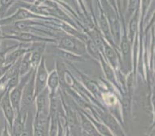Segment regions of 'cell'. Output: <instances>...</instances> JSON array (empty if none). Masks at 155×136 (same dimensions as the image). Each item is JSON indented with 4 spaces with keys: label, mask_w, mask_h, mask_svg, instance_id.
<instances>
[{
    "label": "cell",
    "mask_w": 155,
    "mask_h": 136,
    "mask_svg": "<svg viewBox=\"0 0 155 136\" xmlns=\"http://www.w3.org/2000/svg\"><path fill=\"white\" fill-rule=\"evenodd\" d=\"M1 26V25H0ZM2 32V39L13 40L22 43H56V39L55 38L47 36L39 35L35 32L29 31H20L14 29L12 25H2L1 26Z\"/></svg>",
    "instance_id": "cell-1"
},
{
    "label": "cell",
    "mask_w": 155,
    "mask_h": 136,
    "mask_svg": "<svg viewBox=\"0 0 155 136\" xmlns=\"http://www.w3.org/2000/svg\"><path fill=\"white\" fill-rule=\"evenodd\" d=\"M89 109L91 110V113H86V114L91 115L98 121H101L110 130L114 135L123 136L126 134V132L124 130L122 124L116 117H114L107 109L102 108L95 106L93 107L92 105L89 106Z\"/></svg>",
    "instance_id": "cell-2"
},
{
    "label": "cell",
    "mask_w": 155,
    "mask_h": 136,
    "mask_svg": "<svg viewBox=\"0 0 155 136\" xmlns=\"http://www.w3.org/2000/svg\"><path fill=\"white\" fill-rule=\"evenodd\" d=\"M119 52L120 56V70L125 74L133 70L132 44L129 40L127 32V25H122V34L119 42Z\"/></svg>",
    "instance_id": "cell-3"
},
{
    "label": "cell",
    "mask_w": 155,
    "mask_h": 136,
    "mask_svg": "<svg viewBox=\"0 0 155 136\" xmlns=\"http://www.w3.org/2000/svg\"><path fill=\"white\" fill-rule=\"evenodd\" d=\"M56 39V42L55 44L56 48L78 55H88L86 49L85 42L78 38L70 36L62 31Z\"/></svg>",
    "instance_id": "cell-4"
},
{
    "label": "cell",
    "mask_w": 155,
    "mask_h": 136,
    "mask_svg": "<svg viewBox=\"0 0 155 136\" xmlns=\"http://www.w3.org/2000/svg\"><path fill=\"white\" fill-rule=\"evenodd\" d=\"M34 70H31L29 73L21 76L18 84L9 90V98H10V101L12 107L15 109V113H18L19 111H20L21 100H22V91H23L24 87H25V85L27 83L28 80H29L32 71Z\"/></svg>",
    "instance_id": "cell-5"
},
{
    "label": "cell",
    "mask_w": 155,
    "mask_h": 136,
    "mask_svg": "<svg viewBox=\"0 0 155 136\" xmlns=\"http://www.w3.org/2000/svg\"><path fill=\"white\" fill-rule=\"evenodd\" d=\"M35 105H36V117H49L50 110V93L48 89L45 88L39 93L35 97Z\"/></svg>",
    "instance_id": "cell-6"
},
{
    "label": "cell",
    "mask_w": 155,
    "mask_h": 136,
    "mask_svg": "<svg viewBox=\"0 0 155 136\" xmlns=\"http://www.w3.org/2000/svg\"><path fill=\"white\" fill-rule=\"evenodd\" d=\"M35 72L36 69L32 71L29 80L24 87L21 100V110H26L35 101Z\"/></svg>",
    "instance_id": "cell-7"
},
{
    "label": "cell",
    "mask_w": 155,
    "mask_h": 136,
    "mask_svg": "<svg viewBox=\"0 0 155 136\" xmlns=\"http://www.w3.org/2000/svg\"><path fill=\"white\" fill-rule=\"evenodd\" d=\"M48 75H49V72L46 68V59L44 57H43L39 64L36 68V72H35V93H36V96L46 87Z\"/></svg>",
    "instance_id": "cell-8"
},
{
    "label": "cell",
    "mask_w": 155,
    "mask_h": 136,
    "mask_svg": "<svg viewBox=\"0 0 155 136\" xmlns=\"http://www.w3.org/2000/svg\"><path fill=\"white\" fill-rule=\"evenodd\" d=\"M0 108L2 109L3 115L5 117V121L8 124L9 129L11 130L12 122L15 117V110L11 104L10 98H9V90H5V93L1 97L0 100Z\"/></svg>",
    "instance_id": "cell-9"
},
{
    "label": "cell",
    "mask_w": 155,
    "mask_h": 136,
    "mask_svg": "<svg viewBox=\"0 0 155 136\" xmlns=\"http://www.w3.org/2000/svg\"><path fill=\"white\" fill-rule=\"evenodd\" d=\"M98 62H99L100 65H101V68H102V70L103 72H104V76H105L106 80H107L108 83H110L113 87L116 89L118 92H120L121 96L120 87V85L117 81L116 70H114V68L110 65V63L106 60V59L104 58V56H103L102 54L100 56V59L99 60H98Z\"/></svg>",
    "instance_id": "cell-10"
},
{
    "label": "cell",
    "mask_w": 155,
    "mask_h": 136,
    "mask_svg": "<svg viewBox=\"0 0 155 136\" xmlns=\"http://www.w3.org/2000/svg\"><path fill=\"white\" fill-rule=\"evenodd\" d=\"M102 55L116 71L118 69H120V56L119 51L113 47L105 39H104V49Z\"/></svg>",
    "instance_id": "cell-11"
},
{
    "label": "cell",
    "mask_w": 155,
    "mask_h": 136,
    "mask_svg": "<svg viewBox=\"0 0 155 136\" xmlns=\"http://www.w3.org/2000/svg\"><path fill=\"white\" fill-rule=\"evenodd\" d=\"M27 110H25V113H23V110H20V111L16 113L10 130L12 135H26V134H28V132H26V130L25 128L26 119H27Z\"/></svg>",
    "instance_id": "cell-12"
},
{
    "label": "cell",
    "mask_w": 155,
    "mask_h": 136,
    "mask_svg": "<svg viewBox=\"0 0 155 136\" xmlns=\"http://www.w3.org/2000/svg\"><path fill=\"white\" fill-rule=\"evenodd\" d=\"M78 117L81 134L84 135H100L91 119L89 118L88 116L83 110L79 111Z\"/></svg>",
    "instance_id": "cell-13"
},
{
    "label": "cell",
    "mask_w": 155,
    "mask_h": 136,
    "mask_svg": "<svg viewBox=\"0 0 155 136\" xmlns=\"http://www.w3.org/2000/svg\"><path fill=\"white\" fill-rule=\"evenodd\" d=\"M139 29H140V8L138 6L134 13L130 17V19L127 23V36L131 44H133L135 36L139 32Z\"/></svg>",
    "instance_id": "cell-14"
},
{
    "label": "cell",
    "mask_w": 155,
    "mask_h": 136,
    "mask_svg": "<svg viewBox=\"0 0 155 136\" xmlns=\"http://www.w3.org/2000/svg\"><path fill=\"white\" fill-rule=\"evenodd\" d=\"M56 51H57L58 56L61 57L67 63L86 62L91 58L88 55H78L76 54V53H71V52H68V51L63 50V49H60L59 48H56Z\"/></svg>",
    "instance_id": "cell-15"
},
{
    "label": "cell",
    "mask_w": 155,
    "mask_h": 136,
    "mask_svg": "<svg viewBox=\"0 0 155 136\" xmlns=\"http://www.w3.org/2000/svg\"><path fill=\"white\" fill-rule=\"evenodd\" d=\"M60 87V76L57 70L55 68L54 70H52L49 73L47 78V83H46V88L50 93V96L54 95L58 92Z\"/></svg>",
    "instance_id": "cell-16"
},
{
    "label": "cell",
    "mask_w": 155,
    "mask_h": 136,
    "mask_svg": "<svg viewBox=\"0 0 155 136\" xmlns=\"http://www.w3.org/2000/svg\"><path fill=\"white\" fill-rule=\"evenodd\" d=\"M85 44L86 49H87V53L88 56L92 58V59L98 61L100 59V56L102 53H101V51L98 49L94 40L91 37H89L88 39L86 41Z\"/></svg>",
    "instance_id": "cell-17"
},
{
    "label": "cell",
    "mask_w": 155,
    "mask_h": 136,
    "mask_svg": "<svg viewBox=\"0 0 155 136\" xmlns=\"http://www.w3.org/2000/svg\"><path fill=\"white\" fill-rule=\"evenodd\" d=\"M30 51L31 49L29 51H28V52H26L20 59V62H19V74H20V76L24 74H26V73H29L31 70H34V69H32V66H31L30 59H29V57H30Z\"/></svg>",
    "instance_id": "cell-18"
},
{
    "label": "cell",
    "mask_w": 155,
    "mask_h": 136,
    "mask_svg": "<svg viewBox=\"0 0 155 136\" xmlns=\"http://www.w3.org/2000/svg\"><path fill=\"white\" fill-rule=\"evenodd\" d=\"M85 113V112H84ZM86 114V113H85ZM88 117L91 119V121H92V123L94 124V127H96L97 132L99 133L100 135H105V136H114L113 133L111 132L110 130L107 127V126L105 125L103 122H101V121H98L96 118H94V117H92L91 115H89V114H86Z\"/></svg>",
    "instance_id": "cell-19"
},
{
    "label": "cell",
    "mask_w": 155,
    "mask_h": 136,
    "mask_svg": "<svg viewBox=\"0 0 155 136\" xmlns=\"http://www.w3.org/2000/svg\"><path fill=\"white\" fill-rule=\"evenodd\" d=\"M153 0H140V29L143 30V21L147 12L153 4Z\"/></svg>",
    "instance_id": "cell-20"
},
{
    "label": "cell",
    "mask_w": 155,
    "mask_h": 136,
    "mask_svg": "<svg viewBox=\"0 0 155 136\" xmlns=\"http://www.w3.org/2000/svg\"><path fill=\"white\" fill-rule=\"evenodd\" d=\"M19 0H0V19L5 16V13Z\"/></svg>",
    "instance_id": "cell-21"
},
{
    "label": "cell",
    "mask_w": 155,
    "mask_h": 136,
    "mask_svg": "<svg viewBox=\"0 0 155 136\" xmlns=\"http://www.w3.org/2000/svg\"><path fill=\"white\" fill-rule=\"evenodd\" d=\"M84 5L87 9V12L89 14L91 15V17L94 19V3H95V0H84Z\"/></svg>",
    "instance_id": "cell-22"
},
{
    "label": "cell",
    "mask_w": 155,
    "mask_h": 136,
    "mask_svg": "<svg viewBox=\"0 0 155 136\" xmlns=\"http://www.w3.org/2000/svg\"><path fill=\"white\" fill-rule=\"evenodd\" d=\"M12 66V65L9 64H3L2 65V66H0V79L2 78V76L5 75V73L9 70V68Z\"/></svg>",
    "instance_id": "cell-23"
},
{
    "label": "cell",
    "mask_w": 155,
    "mask_h": 136,
    "mask_svg": "<svg viewBox=\"0 0 155 136\" xmlns=\"http://www.w3.org/2000/svg\"><path fill=\"white\" fill-rule=\"evenodd\" d=\"M3 39H2V29H1V26H0V46L2 45V42Z\"/></svg>",
    "instance_id": "cell-24"
},
{
    "label": "cell",
    "mask_w": 155,
    "mask_h": 136,
    "mask_svg": "<svg viewBox=\"0 0 155 136\" xmlns=\"http://www.w3.org/2000/svg\"><path fill=\"white\" fill-rule=\"evenodd\" d=\"M5 90H3V91H2L1 93H0V100H1V97H2V95H3V93H5Z\"/></svg>",
    "instance_id": "cell-25"
}]
</instances>
